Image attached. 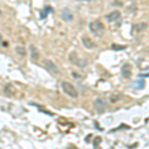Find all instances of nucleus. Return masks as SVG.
Listing matches in <instances>:
<instances>
[{"mask_svg": "<svg viewBox=\"0 0 149 149\" xmlns=\"http://www.w3.org/2000/svg\"><path fill=\"white\" fill-rule=\"evenodd\" d=\"M88 27H90L91 32H92L93 35L97 36V37L102 36L103 33H104V25H103V23L100 22V20H95V21L91 22Z\"/></svg>", "mask_w": 149, "mask_h": 149, "instance_id": "f257e3e1", "label": "nucleus"}, {"mask_svg": "<svg viewBox=\"0 0 149 149\" xmlns=\"http://www.w3.org/2000/svg\"><path fill=\"white\" fill-rule=\"evenodd\" d=\"M61 86L63 92L66 93L67 95H69L70 97L76 98L78 97V91L76 90V88L72 85V84L68 83V81H62Z\"/></svg>", "mask_w": 149, "mask_h": 149, "instance_id": "f03ea898", "label": "nucleus"}, {"mask_svg": "<svg viewBox=\"0 0 149 149\" xmlns=\"http://www.w3.org/2000/svg\"><path fill=\"white\" fill-rule=\"evenodd\" d=\"M69 60L74 65H76V66L80 67V68H84V67H86V65H88V62H86V60L81 59V58L79 57L78 55H77L74 52L71 53V55L69 56Z\"/></svg>", "mask_w": 149, "mask_h": 149, "instance_id": "7ed1b4c3", "label": "nucleus"}, {"mask_svg": "<svg viewBox=\"0 0 149 149\" xmlns=\"http://www.w3.org/2000/svg\"><path fill=\"white\" fill-rule=\"evenodd\" d=\"M93 107H95V109L97 112L102 113V112H103L107 109V104L105 102V100H103L102 98H97L95 100V102H93Z\"/></svg>", "mask_w": 149, "mask_h": 149, "instance_id": "20e7f679", "label": "nucleus"}, {"mask_svg": "<svg viewBox=\"0 0 149 149\" xmlns=\"http://www.w3.org/2000/svg\"><path fill=\"white\" fill-rule=\"evenodd\" d=\"M43 65L45 66V68H46L47 71H49L51 74H56L59 73V69H58L56 65L53 63L52 61H50V60H44Z\"/></svg>", "mask_w": 149, "mask_h": 149, "instance_id": "39448f33", "label": "nucleus"}, {"mask_svg": "<svg viewBox=\"0 0 149 149\" xmlns=\"http://www.w3.org/2000/svg\"><path fill=\"white\" fill-rule=\"evenodd\" d=\"M132 74V67L130 64H124L121 68V74L124 79H129Z\"/></svg>", "mask_w": 149, "mask_h": 149, "instance_id": "423d86ee", "label": "nucleus"}, {"mask_svg": "<svg viewBox=\"0 0 149 149\" xmlns=\"http://www.w3.org/2000/svg\"><path fill=\"white\" fill-rule=\"evenodd\" d=\"M81 41H83V45L85 46V48H86V49L91 50L95 47V43L93 42L90 37H88V36H84V37L81 38Z\"/></svg>", "mask_w": 149, "mask_h": 149, "instance_id": "0eeeda50", "label": "nucleus"}, {"mask_svg": "<svg viewBox=\"0 0 149 149\" xmlns=\"http://www.w3.org/2000/svg\"><path fill=\"white\" fill-rule=\"evenodd\" d=\"M62 18L66 22H70V21H72L74 19L73 13L69 8H64L63 11H62Z\"/></svg>", "mask_w": 149, "mask_h": 149, "instance_id": "6e6552de", "label": "nucleus"}, {"mask_svg": "<svg viewBox=\"0 0 149 149\" xmlns=\"http://www.w3.org/2000/svg\"><path fill=\"white\" fill-rule=\"evenodd\" d=\"M119 18H120V12L117 10L110 12L109 15H107V19L109 22H115V21L118 20Z\"/></svg>", "mask_w": 149, "mask_h": 149, "instance_id": "1a4fd4ad", "label": "nucleus"}, {"mask_svg": "<svg viewBox=\"0 0 149 149\" xmlns=\"http://www.w3.org/2000/svg\"><path fill=\"white\" fill-rule=\"evenodd\" d=\"M30 53H31V58H32V60L34 62H36L39 59V52H38V50L36 49L34 45H31L30 46Z\"/></svg>", "mask_w": 149, "mask_h": 149, "instance_id": "9d476101", "label": "nucleus"}, {"mask_svg": "<svg viewBox=\"0 0 149 149\" xmlns=\"http://www.w3.org/2000/svg\"><path fill=\"white\" fill-rule=\"evenodd\" d=\"M147 28V24L146 23H137L135 24V25L133 26V30L135 31V32H141V31L145 30V29Z\"/></svg>", "mask_w": 149, "mask_h": 149, "instance_id": "9b49d317", "label": "nucleus"}, {"mask_svg": "<svg viewBox=\"0 0 149 149\" xmlns=\"http://www.w3.org/2000/svg\"><path fill=\"white\" fill-rule=\"evenodd\" d=\"M4 92H5V93H7V95H13L14 93H15L16 90L14 88L13 86L9 84V85H7L5 88H4Z\"/></svg>", "mask_w": 149, "mask_h": 149, "instance_id": "f8f14e48", "label": "nucleus"}, {"mask_svg": "<svg viewBox=\"0 0 149 149\" xmlns=\"http://www.w3.org/2000/svg\"><path fill=\"white\" fill-rule=\"evenodd\" d=\"M15 51L16 53L19 55L20 57H26V55H27V51H26V49L24 47L22 46H18V47H16V49H15Z\"/></svg>", "mask_w": 149, "mask_h": 149, "instance_id": "ddd939ff", "label": "nucleus"}, {"mask_svg": "<svg viewBox=\"0 0 149 149\" xmlns=\"http://www.w3.org/2000/svg\"><path fill=\"white\" fill-rule=\"evenodd\" d=\"M144 85H145L144 81H135V83L133 84V88H137V90H141V88H144Z\"/></svg>", "mask_w": 149, "mask_h": 149, "instance_id": "4468645a", "label": "nucleus"}, {"mask_svg": "<svg viewBox=\"0 0 149 149\" xmlns=\"http://www.w3.org/2000/svg\"><path fill=\"white\" fill-rule=\"evenodd\" d=\"M111 48H112L113 50L119 51V50H124V49H125V46H119V45H116V44H112Z\"/></svg>", "mask_w": 149, "mask_h": 149, "instance_id": "2eb2a0df", "label": "nucleus"}, {"mask_svg": "<svg viewBox=\"0 0 149 149\" xmlns=\"http://www.w3.org/2000/svg\"><path fill=\"white\" fill-rule=\"evenodd\" d=\"M102 142V138L100 137V136H97V137H95V141H93V146L95 147H98V144Z\"/></svg>", "mask_w": 149, "mask_h": 149, "instance_id": "dca6fc26", "label": "nucleus"}, {"mask_svg": "<svg viewBox=\"0 0 149 149\" xmlns=\"http://www.w3.org/2000/svg\"><path fill=\"white\" fill-rule=\"evenodd\" d=\"M50 9H52L51 7H47V9H45V11L44 12H42V15H41V17L42 18H45L47 16V14H48V10H50Z\"/></svg>", "mask_w": 149, "mask_h": 149, "instance_id": "f3484780", "label": "nucleus"}, {"mask_svg": "<svg viewBox=\"0 0 149 149\" xmlns=\"http://www.w3.org/2000/svg\"><path fill=\"white\" fill-rule=\"evenodd\" d=\"M76 1H81V2H91L93 0H76Z\"/></svg>", "mask_w": 149, "mask_h": 149, "instance_id": "a211bd4d", "label": "nucleus"}, {"mask_svg": "<svg viewBox=\"0 0 149 149\" xmlns=\"http://www.w3.org/2000/svg\"><path fill=\"white\" fill-rule=\"evenodd\" d=\"M2 46H3V47H8V43L3 42V43H2Z\"/></svg>", "mask_w": 149, "mask_h": 149, "instance_id": "6ab92c4d", "label": "nucleus"}, {"mask_svg": "<svg viewBox=\"0 0 149 149\" xmlns=\"http://www.w3.org/2000/svg\"><path fill=\"white\" fill-rule=\"evenodd\" d=\"M1 41H2V35L0 34V42H1Z\"/></svg>", "mask_w": 149, "mask_h": 149, "instance_id": "aec40b11", "label": "nucleus"}, {"mask_svg": "<svg viewBox=\"0 0 149 149\" xmlns=\"http://www.w3.org/2000/svg\"><path fill=\"white\" fill-rule=\"evenodd\" d=\"M1 14H2V12H1V10H0V16H1Z\"/></svg>", "mask_w": 149, "mask_h": 149, "instance_id": "412c9836", "label": "nucleus"}]
</instances>
